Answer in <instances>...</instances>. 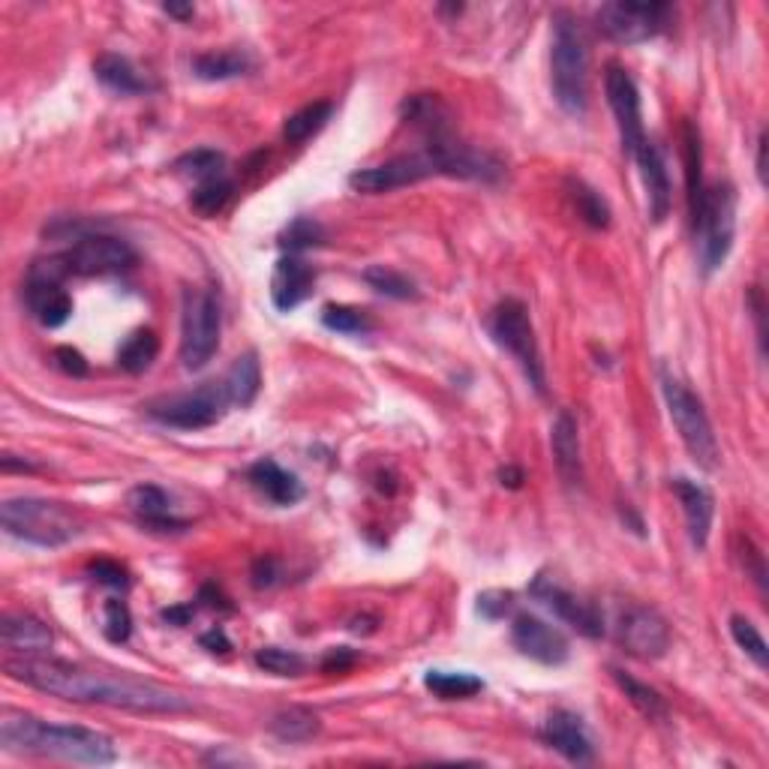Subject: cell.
Listing matches in <instances>:
<instances>
[{"instance_id":"6da1fadb","label":"cell","mask_w":769,"mask_h":769,"mask_svg":"<svg viewBox=\"0 0 769 769\" xmlns=\"http://www.w3.org/2000/svg\"><path fill=\"white\" fill-rule=\"evenodd\" d=\"M3 670L15 682H24L36 692L52 694L61 701L73 703H100V706H114V710H130V713H190L193 701L184 697L175 689L156 685V682L135 680V677H118V673H102V670H88L57 661V658L24 656L10 658Z\"/></svg>"},{"instance_id":"7a4b0ae2","label":"cell","mask_w":769,"mask_h":769,"mask_svg":"<svg viewBox=\"0 0 769 769\" xmlns=\"http://www.w3.org/2000/svg\"><path fill=\"white\" fill-rule=\"evenodd\" d=\"M0 746L10 755H43L88 767H106L118 760L112 736L81 725H52L19 710L0 713Z\"/></svg>"},{"instance_id":"3957f363","label":"cell","mask_w":769,"mask_h":769,"mask_svg":"<svg viewBox=\"0 0 769 769\" xmlns=\"http://www.w3.org/2000/svg\"><path fill=\"white\" fill-rule=\"evenodd\" d=\"M550 81L559 109L571 118H583L590 106V52L571 12H553V48H550Z\"/></svg>"},{"instance_id":"277c9868","label":"cell","mask_w":769,"mask_h":769,"mask_svg":"<svg viewBox=\"0 0 769 769\" xmlns=\"http://www.w3.org/2000/svg\"><path fill=\"white\" fill-rule=\"evenodd\" d=\"M0 524L7 536L28 541L36 547H64L81 536V517L64 502L34 499H7L0 505Z\"/></svg>"},{"instance_id":"5b68a950","label":"cell","mask_w":769,"mask_h":769,"mask_svg":"<svg viewBox=\"0 0 769 769\" xmlns=\"http://www.w3.org/2000/svg\"><path fill=\"white\" fill-rule=\"evenodd\" d=\"M694 241H697V259L701 271L710 277L722 268L730 256L736 238V190L734 184L718 180L703 187V196L692 213Z\"/></svg>"},{"instance_id":"8992f818","label":"cell","mask_w":769,"mask_h":769,"mask_svg":"<svg viewBox=\"0 0 769 769\" xmlns=\"http://www.w3.org/2000/svg\"><path fill=\"white\" fill-rule=\"evenodd\" d=\"M661 394L668 403L670 421L680 433L682 446L692 454V460L706 472H715L722 463V451H718V439H715L713 421L703 409L701 397L694 394L682 380H677L673 373L661 370Z\"/></svg>"},{"instance_id":"52a82bcc","label":"cell","mask_w":769,"mask_h":769,"mask_svg":"<svg viewBox=\"0 0 769 769\" xmlns=\"http://www.w3.org/2000/svg\"><path fill=\"white\" fill-rule=\"evenodd\" d=\"M491 337L496 340V347L505 349L520 364L529 385L538 394H545V361H541L536 328H532V319H529L524 301L505 298V301L496 304V310L491 312Z\"/></svg>"},{"instance_id":"ba28073f","label":"cell","mask_w":769,"mask_h":769,"mask_svg":"<svg viewBox=\"0 0 769 769\" xmlns=\"http://www.w3.org/2000/svg\"><path fill=\"white\" fill-rule=\"evenodd\" d=\"M217 349H220V301L208 289H187L180 307V364L196 373L208 367Z\"/></svg>"},{"instance_id":"9c48e42d","label":"cell","mask_w":769,"mask_h":769,"mask_svg":"<svg viewBox=\"0 0 769 769\" xmlns=\"http://www.w3.org/2000/svg\"><path fill=\"white\" fill-rule=\"evenodd\" d=\"M229 406L223 382H208L196 391L187 394H175V397H163V400L147 403V415L154 421L175 427V430H205L220 421Z\"/></svg>"},{"instance_id":"30bf717a","label":"cell","mask_w":769,"mask_h":769,"mask_svg":"<svg viewBox=\"0 0 769 769\" xmlns=\"http://www.w3.org/2000/svg\"><path fill=\"white\" fill-rule=\"evenodd\" d=\"M64 277H69V268L64 256L40 259L28 271V286H24V301L34 312V319L43 328H61L73 316V298L64 289Z\"/></svg>"},{"instance_id":"8fae6325","label":"cell","mask_w":769,"mask_h":769,"mask_svg":"<svg viewBox=\"0 0 769 769\" xmlns=\"http://www.w3.org/2000/svg\"><path fill=\"white\" fill-rule=\"evenodd\" d=\"M670 15L673 10L668 3L616 0V3H604L602 10L595 12V24L607 40L619 45H637L661 34L670 24Z\"/></svg>"},{"instance_id":"7c38bea8","label":"cell","mask_w":769,"mask_h":769,"mask_svg":"<svg viewBox=\"0 0 769 769\" xmlns=\"http://www.w3.org/2000/svg\"><path fill=\"white\" fill-rule=\"evenodd\" d=\"M604 94L611 102V112L616 118V130H619V142L623 151L631 160L640 154V147L647 145V130H644V114H640V90H637L635 78L628 76L623 67L611 64L604 73Z\"/></svg>"},{"instance_id":"4fadbf2b","label":"cell","mask_w":769,"mask_h":769,"mask_svg":"<svg viewBox=\"0 0 769 769\" xmlns=\"http://www.w3.org/2000/svg\"><path fill=\"white\" fill-rule=\"evenodd\" d=\"M439 175L436 172L433 156L427 154V147L418 151V154H403L394 156L382 166L358 168L349 175V187L355 193H367V196H380V193L400 190V187H409V184H418L424 178H433Z\"/></svg>"},{"instance_id":"5bb4252c","label":"cell","mask_w":769,"mask_h":769,"mask_svg":"<svg viewBox=\"0 0 769 769\" xmlns=\"http://www.w3.org/2000/svg\"><path fill=\"white\" fill-rule=\"evenodd\" d=\"M69 265V274L81 277H102V274H118L135 265V250L114 234H81L76 244L64 253Z\"/></svg>"},{"instance_id":"9a60e30c","label":"cell","mask_w":769,"mask_h":769,"mask_svg":"<svg viewBox=\"0 0 769 769\" xmlns=\"http://www.w3.org/2000/svg\"><path fill=\"white\" fill-rule=\"evenodd\" d=\"M614 628L619 647L628 656L644 658V661H656L670 647V628L664 616L652 607H644V604H628Z\"/></svg>"},{"instance_id":"2e32d148","label":"cell","mask_w":769,"mask_h":769,"mask_svg":"<svg viewBox=\"0 0 769 769\" xmlns=\"http://www.w3.org/2000/svg\"><path fill=\"white\" fill-rule=\"evenodd\" d=\"M512 640L526 658H532L538 664H547V668H557V664L569 661L571 649L565 635L536 614L514 616Z\"/></svg>"},{"instance_id":"e0dca14e","label":"cell","mask_w":769,"mask_h":769,"mask_svg":"<svg viewBox=\"0 0 769 769\" xmlns=\"http://www.w3.org/2000/svg\"><path fill=\"white\" fill-rule=\"evenodd\" d=\"M529 592H532V598H538V602L545 604L547 611H553L562 623H569L571 628L580 631L583 637L604 635V616L598 614V607L592 602L578 598V595L565 590V586H559V583H553L550 578H538Z\"/></svg>"},{"instance_id":"ac0fdd59","label":"cell","mask_w":769,"mask_h":769,"mask_svg":"<svg viewBox=\"0 0 769 769\" xmlns=\"http://www.w3.org/2000/svg\"><path fill=\"white\" fill-rule=\"evenodd\" d=\"M312 286H316V271H312V265H307L301 256L286 253V256L277 262L274 277H271V301H274L277 310L292 312L295 307H301V304L310 298Z\"/></svg>"},{"instance_id":"d6986e66","label":"cell","mask_w":769,"mask_h":769,"mask_svg":"<svg viewBox=\"0 0 769 769\" xmlns=\"http://www.w3.org/2000/svg\"><path fill=\"white\" fill-rule=\"evenodd\" d=\"M541 736H545L547 746L571 763H590L592 760V739L586 734V725L580 722V715L569 713V710H553L547 715Z\"/></svg>"},{"instance_id":"ffe728a7","label":"cell","mask_w":769,"mask_h":769,"mask_svg":"<svg viewBox=\"0 0 769 769\" xmlns=\"http://www.w3.org/2000/svg\"><path fill=\"white\" fill-rule=\"evenodd\" d=\"M673 493L682 502V514H685V526H689V538L697 550L706 547L710 532H713L715 517V499L713 493L703 487L701 481L692 479H673Z\"/></svg>"},{"instance_id":"44dd1931","label":"cell","mask_w":769,"mask_h":769,"mask_svg":"<svg viewBox=\"0 0 769 769\" xmlns=\"http://www.w3.org/2000/svg\"><path fill=\"white\" fill-rule=\"evenodd\" d=\"M550 448H553V460H557L559 479L565 481L569 487H580L583 484V458H580V430L574 415L569 409H562L557 415V421L550 427Z\"/></svg>"},{"instance_id":"7402d4cb","label":"cell","mask_w":769,"mask_h":769,"mask_svg":"<svg viewBox=\"0 0 769 769\" xmlns=\"http://www.w3.org/2000/svg\"><path fill=\"white\" fill-rule=\"evenodd\" d=\"M0 640L10 652L22 656H43L55 644L52 628L31 614H7L0 619Z\"/></svg>"},{"instance_id":"603a6c76","label":"cell","mask_w":769,"mask_h":769,"mask_svg":"<svg viewBox=\"0 0 769 769\" xmlns=\"http://www.w3.org/2000/svg\"><path fill=\"white\" fill-rule=\"evenodd\" d=\"M635 163L640 166V178H644V187H647V201H649V217L661 223L670 213V178L668 166H664V156L652 142L647 139V145L640 147V154L635 156Z\"/></svg>"},{"instance_id":"cb8c5ba5","label":"cell","mask_w":769,"mask_h":769,"mask_svg":"<svg viewBox=\"0 0 769 769\" xmlns=\"http://www.w3.org/2000/svg\"><path fill=\"white\" fill-rule=\"evenodd\" d=\"M246 479H250V484H253L265 499L274 502V505H283V508H286V505H295V502L304 496L301 481L295 479L292 472H286L279 463H274V460H259V463H253L250 472H246Z\"/></svg>"},{"instance_id":"d4e9b609","label":"cell","mask_w":769,"mask_h":769,"mask_svg":"<svg viewBox=\"0 0 769 769\" xmlns=\"http://www.w3.org/2000/svg\"><path fill=\"white\" fill-rule=\"evenodd\" d=\"M223 388L232 406H241V409L253 406L259 391H262V364H259L256 352H244L241 358H234V364L226 373Z\"/></svg>"},{"instance_id":"484cf974","label":"cell","mask_w":769,"mask_h":769,"mask_svg":"<svg viewBox=\"0 0 769 769\" xmlns=\"http://www.w3.org/2000/svg\"><path fill=\"white\" fill-rule=\"evenodd\" d=\"M130 508L142 520V524L154 526V529H184V520L172 517V502H168L166 491L156 484H139L130 491Z\"/></svg>"},{"instance_id":"4316f807","label":"cell","mask_w":769,"mask_h":769,"mask_svg":"<svg viewBox=\"0 0 769 769\" xmlns=\"http://www.w3.org/2000/svg\"><path fill=\"white\" fill-rule=\"evenodd\" d=\"M94 73L100 78L102 85L121 97H135V94H145L147 81L139 76V69L121 55H100L97 64H94Z\"/></svg>"},{"instance_id":"83f0119b","label":"cell","mask_w":769,"mask_h":769,"mask_svg":"<svg viewBox=\"0 0 769 769\" xmlns=\"http://www.w3.org/2000/svg\"><path fill=\"white\" fill-rule=\"evenodd\" d=\"M250 57L244 52H205L193 57V76L201 81H229L250 73Z\"/></svg>"},{"instance_id":"f1b7e54d","label":"cell","mask_w":769,"mask_h":769,"mask_svg":"<svg viewBox=\"0 0 769 769\" xmlns=\"http://www.w3.org/2000/svg\"><path fill=\"white\" fill-rule=\"evenodd\" d=\"M156 355H160V340L151 328H142L123 340L121 352H118V367L130 376H142L145 370H151Z\"/></svg>"},{"instance_id":"f546056e","label":"cell","mask_w":769,"mask_h":769,"mask_svg":"<svg viewBox=\"0 0 769 769\" xmlns=\"http://www.w3.org/2000/svg\"><path fill=\"white\" fill-rule=\"evenodd\" d=\"M424 685L439 701H466V697H475L484 689V682L466 673V670H430L424 677Z\"/></svg>"},{"instance_id":"4dcf8cb0","label":"cell","mask_w":769,"mask_h":769,"mask_svg":"<svg viewBox=\"0 0 769 769\" xmlns=\"http://www.w3.org/2000/svg\"><path fill=\"white\" fill-rule=\"evenodd\" d=\"M611 673H614L616 685L623 689L625 697H628V703H631V706H635L637 713L644 715V718H649V722H664V718H668V703H664V697H661L656 689H649L647 682L628 677V673L619 668H614Z\"/></svg>"},{"instance_id":"1f68e13d","label":"cell","mask_w":769,"mask_h":769,"mask_svg":"<svg viewBox=\"0 0 769 769\" xmlns=\"http://www.w3.org/2000/svg\"><path fill=\"white\" fill-rule=\"evenodd\" d=\"M331 114H334V102H310V106H304V109H298V112L286 118V123H283V139H286L289 145H301V142H307L310 135L319 133L325 123L331 121Z\"/></svg>"},{"instance_id":"d6a6232c","label":"cell","mask_w":769,"mask_h":769,"mask_svg":"<svg viewBox=\"0 0 769 769\" xmlns=\"http://www.w3.org/2000/svg\"><path fill=\"white\" fill-rule=\"evenodd\" d=\"M319 715L301 706H289L271 718V734L277 736L279 743H307L319 734Z\"/></svg>"},{"instance_id":"836d02e7","label":"cell","mask_w":769,"mask_h":769,"mask_svg":"<svg viewBox=\"0 0 769 769\" xmlns=\"http://www.w3.org/2000/svg\"><path fill=\"white\" fill-rule=\"evenodd\" d=\"M682 145H685V187H689V213H694L703 196V145L701 133L692 121L682 127Z\"/></svg>"},{"instance_id":"e575fe53","label":"cell","mask_w":769,"mask_h":769,"mask_svg":"<svg viewBox=\"0 0 769 769\" xmlns=\"http://www.w3.org/2000/svg\"><path fill=\"white\" fill-rule=\"evenodd\" d=\"M364 283L370 289L380 292L385 298H394V301H415L418 298V289L409 277H403L400 271L385 268V265H370L364 271Z\"/></svg>"},{"instance_id":"d590c367","label":"cell","mask_w":769,"mask_h":769,"mask_svg":"<svg viewBox=\"0 0 769 769\" xmlns=\"http://www.w3.org/2000/svg\"><path fill=\"white\" fill-rule=\"evenodd\" d=\"M569 190L583 223H590L592 229H607L611 226V208L602 199V193L592 190L590 184H583V180H569Z\"/></svg>"},{"instance_id":"8d00e7d4","label":"cell","mask_w":769,"mask_h":769,"mask_svg":"<svg viewBox=\"0 0 769 769\" xmlns=\"http://www.w3.org/2000/svg\"><path fill=\"white\" fill-rule=\"evenodd\" d=\"M730 635H734L736 647L743 649L760 670L769 668V649L763 635L758 631V625L746 619V616H730Z\"/></svg>"},{"instance_id":"74e56055","label":"cell","mask_w":769,"mask_h":769,"mask_svg":"<svg viewBox=\"0 0 769 769\" xmlns=\"http://www.w3.org/2000/svg\"><path fill=\"white\" fill-rule=\"evenodd\" d=\"M234 193V184L226 175H220V178H211V180H201L199 187L193 190V208L201 213V217H213V213H220L229 205V199H232Z\"/></svg>"},{"instance_id":"f35d334b","label":"cell","mask_w":769,"mask_h":769,"mask_svg":"<svg viewBox=\"0 0 769 769\" xmlns=\"http://www.w3.org/2000/svg\"><path fill=\"white\" fill-rule=\"evenodd\" d=\"M223 166L226 156L220 154V151H211V147L190 151V154H184L178 163H175V168H178L180 175H190V178H196L199 184L201 180L220 178V175H223Z\"/></svg>"},{"instance_id":"ab89813d","label":"cell","mask_w":769,"mask_h":769,"mask_svg":"<svg viewBox=\"0 0 769 769\" xmlns=\"http://www.w3.org/2000/svg\"><path fill=\"white\" fill-rule=\"evenodd\" d=\"M322 325L328 331H337V334H367L373 331V322L367 319V312L355 310V307H340V304H331L325 307Z\"/></svg>"},{"instance_id":"60d3db41","label":"cell","mask_w":769,"mask_h":769,"mask_svg":"<svg viewBox=\"0 0 769 769\" xmlns=\"http://www.w3.org/2000/svg\"><path fill=\"white\" fill-rule=\"evenodd\" d=\"M256 664L265 673H274V677H301L307 661L304 656H298L295 649H279V647H265L256 652Z\"/></svg>"},{"instance_id":"b9f144b4","label":"cell","mask_w":769,"mask_h":769,"mask_svg":"<svg viewBox=\"0 0 769 769\" xmlns=\"http://www.w3.org/2000/svg\"><path fill=\"white\" fill-rule=\"evenodd\" d=\"M322 226L316 223V220H310V217H298L295 223H289V229L279 234V244H283V250L286 253H292V256H298L301 250H310V246H319L322 244Z\"/></svg>"},{"instance_id":"7bdbcfd3","label":"cell","mask_w":769,"mask_h":769,"mask_svg":"<svg viewBox=\"0 0 769 769\" xmlns=\"http://www.w3.org/2000/svg\"><path fill=\"white\" fill-rule=\"evenodd\" d=\"M106 637L112 644H127L130 635H133V616H130V607L118 598L106 602V625H102Z\"/></svg>"},{"instance_id":"ee69618b","label":"cell","mask_w":769,"mask_h":769,"mask_svg":"<svg viewBox=\"0 0 769 769\" xmlns=\"http://www.w3.org/2000/svg\"><path fill=\"white\" fill-rule=\"evenodd\" d=\"M88 571L102 586H112V590H127V586H130L127 571H123L118 562H112V559H97V562H90Z\"/></svg>"},{"instance_id":"f6af8a7d","label":"cell","mask_w":769,"mask_h":769,"mask_svg":"<svg viewBox=\"0 0 769 769\" xmlns=\"http://www.w3.org/2000/svg\"><path fill=\"white\" fill-rule=\"evenodd\" d=\"M743 565H746V574H751V580L758 583L760 595H763L767 592V565H763V553L755 547L751 538L743 541Z\"/></svg>"},{"instance_id":"bcb514c9","label":"cell","mask_w":769,"mask_h":769,"mask_svg":"<svg viewBox=\"0 0 769 769\" xmlns=\"http://www.w3.org/2000/svg\"><path fill=\"white\" fill-rule=\"evenodd\" d=\"M512 604H514L512 592L491 590V592H484V595H479V614H484L487 619H499V616H505L508 611H512Z\"/></svg>"},{"instance_id":"7dc6e473","label":"cell","mask_w":769,"mask_h":769,"mask_svg":"<svg viewBox=\"0 0 769 769\" xmlns=\"http://www.w3.org/2000/svg\"><path fill=\"white\" fill-rule=\"evenodd\" d=\"M55 364L61 367V373H67V376H85L88 373V361H85V355L78 352V349L73 347H61L55 349Z\"/></svg>"},{"instance_id":"c3c4849f","label":"cell","mask_w":769,"mask_h":769,"mask_svg":"<svg viewBox=\"0 0 769 769\" xmlns=\"http://www.w3.org/2000/svg\"><path fill=\"white\" fill-rule=\"evenodd\" d=\"M352 661H355V656H352L349 649H343V647L331 649V652H328V658L322 661V670H328V673H334L337 670V673H340V670H347Z\"/></svg>"},{"instance_id":"681fc988","label":"cell","mask_w":769,"mask_h":769,"mask_svg":"<svg viewBox=\"0 0 769 769\" xmlns=\"http://www.w3.org/2000/svg\"><path fill=\"white\" fill-rule=\"evenodd\" d=\"M201 647H208L211 652H226V649H229V640H226V635L220 628H213V631H208V635L201 637Z\"/></svg>"},{"instance_id":"f907efd6","label":"cell","mask_w":769,"mask_h":769,"mask_svg":"<svg viewBox=\"0 0 769 769\" xmlns=\"http://www.w3.org/2000/svg\"><path fill=\"white\" fill-rule=\"evenodd\" d=\"M253 574H256V586H271L274 583V562L271 559H259Z\"/></svg>"},{"instance_id":"816d5d0a","label":"cell","mask_w":769,"mask_h":769,"mask_svg":"<svg viewBox=\"0 0 769 769\" xmlns=\"http://www.w3.org/2000/svg\"><path fill=\"white\" fill-rule=\"evenodd\" d=\"M758 180L767 187V133L758 139Z\"/></svg>"},{"instance_id":"f5cc1de1","label":"cell","mask_w":769,"mask_h":769,"mask_svg":"<svg viewBox=\"0 0 769 769\" xmlns=\"http://www.w3.org/2000/svg\"><path fill=\"white\" fill-rule=\"evenodd\" d=\"M190 616H193V607H172V611H163V619L175 625H187Z\"/></svg>"},{"instance_id":"db71d44e","label":"cell","mask_w":769,"mask_h":769,"mask_svg":"<svg viewBox=\"0 0 769 769\" xmlns=\"http://www.w3.org/2000/svg\"><path fill=\"white\" fill-rule=\"evenodd\" d=\"M163 10L168 12V15H175V19H180V22H187V19H193V7L190 3H166Z\"/></svg>"},{"instance_id":"11a10c76","label":"cell","mask_w":769,"mask_h":769,"mask_svg":"<svg viewBox=\"0 0 769 769\" xmlns=\"http://www.w3.org/2000/svg\"><path fill=\"white\" fill-rule=\"evenodd\" d=\"M499 479H502V484H508V487H520V481H524V472H520V469L508 466V469H502Z\"/></svg>"}]
</instances>
